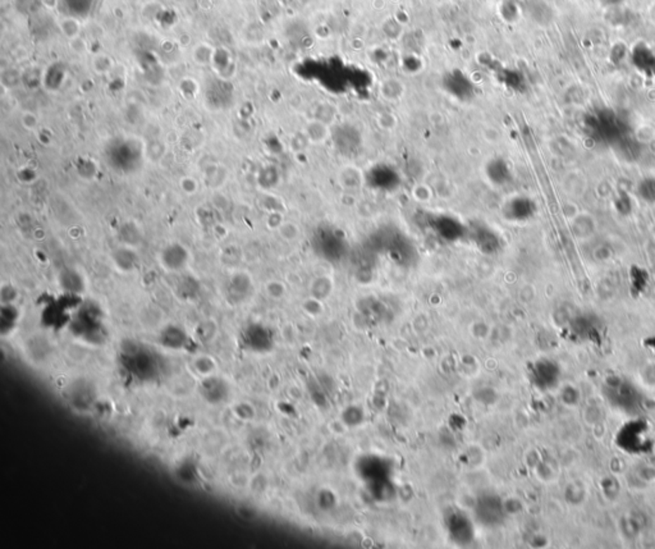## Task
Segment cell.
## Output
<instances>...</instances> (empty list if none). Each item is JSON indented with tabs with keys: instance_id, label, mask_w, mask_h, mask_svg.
Here are the masks:
<instances>
[{
	"instance_id": "cell-4",
	"label": "cell",
	"mask_w": 655,
	"mask_h": 549,
	"mask_svg": "<svg viewBox=\"0 0 655 549\" xmlns=\"http://www.w3.org/2000/svg\"><path fill=\"white\" fill-rule=\"evenodd\" d=\"M604 393L612 402L614 406L623 408V410H631V408H637V392L636 388L630 386L625 380L617 379L614 378L606 383Z\"/></svg>"
},
{
	"instance_id": "cell-17",
	"label": "cell",
	"mask_w": 655,
	"mask_h": 549,
	"mask_svg": "<svg viewBox=\"0 0 655 549\" xmlns=\"http://www.w3.org/2000/svg\"><path fill=\"white\" fill-rule=\"evenodd\" d=\"M17 9L20 13L35 14L42 8V0H15Z\"/></svg>"
},
{
	"instance_id": "cell-12",
	"label": "cell",
	"mask_w": 655,
	"mask_h": 549,
	"mask_svg": "<svg viewBox=\"0 0 655 549\" xmlns=\"http://www.w3.org/2000/svg\"><path fill=\"white\" fill-rule=\"evenodd\" d=\"M59 286L70 295H78L84 292L85 282L82 275L75 269H64L59 274Z\"/></svg>"
},
{
	"instance_id": "cell-6",
	"label": "cell",
	"mask_w": 655,
	"mask_h": 549,
	"mask_svg": "<svg viewBox=\"0 0 655 549\" xmlns=\"http://www.w3.org/2000/svg\"><path fill=\"white\" fill-rule=\"evenodd\" d=\"M159 261L164 270L170 273H178L187 267L190 261V253L182 244L172 242L163 248L159 255Z\"/></svg>"
},
{
	"instance_id": "cell-9",
	"label": "cell",
	"mask_w": 655,
	"mask_h": 549,
	"mask_svg": "<svg viewBox=\"0 0 655 549\" xmlns=\"http://www.w3.org/2000/svg\"><path fill=\"white\" fill-rule=\"evenodd\" d=\"M241 342L248 350L255 352L267 351L269 348L268 332L257 324H251L241 334Z\"/></svg>"
},
{
	"instance_id": "cell-22",
	"label": "cell",
	"mask_w": 655,
	"mask_h": 549,
	"mask_svg": "<svg viewBox=\"0 0 655 549\" xmlns=\"http://www.w3.org/2000/svg\"><path fill=\"white\" fill-rule=\"evenodd\" d=\"M587 324H589L587 323V320H586V319L584 317L585 328H587ZM587 334H589V329H585V336H587Z\"/></svg>"
},
{
	"instance_id": "cell-5",
	"label": "cell",
	"mask_w": 655,
	"mask_h": 549,
	"mask_svg": "<svg viewBox=\"0 0 655 549\" xmlns=\"http://www.w3.org/2000/svg\"><path fill=\"white\" fill-rule=\"evenodd\" d=\"M198 392L206 403L218 406L229 398L231 388H229L228 381L223 378L209 375V377H204V379L200 383Z\"/></svg>"
},
{
	"instance_id": "cell-15",
	"label": "cell",
	"mask_w": 655,
	"mask_h": 549,
	"mask_svg": "<svg viewBox=\"0 0 655 549\" xmlns=\"http://www.w3.org/2000/svg\"><path fill=\"white\" fill-rule=\"evenodd\" d=\"M193 367H195L196 373L200 374V375L209 377V375H214V373H215L217 364L210 356H198V359H195V361H193Z\"/></svg>"
},
{
	"instance_id": "cell-2",
	"label": "cell",
	"mask_w": 655,
	"mask_h": 549,
	"mask_svg": "<svg viewBox=\"0 0 655 549\" xmlns=\"http://www.w3.org/2000/svg\"><path fill=\"white\" fill-rule=\"evenodd\" d=\"M106 154V162L120 173L136 172L144 162V148L136 139H115L108 145Z\"/></svg>"
},
{
	"instance_id": "cell-21",
	"label": "cell",
	"mask_w": 655,
	"mask_h": 549,
	"mask_svg": "<svg viewBox=\"0 0 655 549\" xmlns=\"http://www.w3.org/2000/svg\"><path fill=\"white\" fill-rule=\"evenodd\" d=\"M267 291H268L269 295L274 298H278L281 297L284 294V287L279 282H269L268 286H267Z\"/></svg>"
},
{
	"instance_id": "cell-1",
	"label": "cell",
	"mask_w": 655,
	"mask_h": 549,
	"mask_svg": "<svg viewBox=\"0 0 655 549\" xmlns=\"http://www.w3.org/2000/svg\"><path fill=\"white\" fill-rule=\"evenodd\" d=\"M120 365L137 381H153L160 374V359L134 341H125L120 346Z\"/></svg>"
},
{
	"instance_id": "cell-19",
	"label": "cell",
	"mask_w": 655,
	"mask_h": 549,
	"mask_svg": "<svg viewBox=\"0 0 655 549\" xmlns=\"http://www.w3.org/2000/svg\"><path fill=\"white\" fill-rule=\"evenodd\" d=\"M50 72L53 73V78H46V84L50 90H57L58 87L62 84L59 82V80L63 82L64 70H62V67L54 65L50 68Z\"/></svg>"
},
{
	"instance_id": "cell-8",
	"label": "cell",
	"mask_w": 655,
	"mask_h": 549,
	"mask_svg": "<svg viewBox=\"0 0 655 549\" xmlns=\"http://www.w3.org/2000/svg\"><path fill=\"white\" fill-rule=\"evenodd\" d=\"M205 96H206L208 104L212 106V108H215V109L226 108L232 101V86L226 81L214 80L212 82L208 84Z\"/></svg>"
},
{
	"instance_id": "cell-13",
	"label": "cell",
	"mask_w": 655,
	"mask_h": 549,
	"mask_svg": "<svg viewBox=\"0 0 655 549\" xmlns=\"http://www.w3.org/2000/svg\"><path fill=\"white\" fill-rule=\"evenodd\" d=\"M64 12L75 18H86L91 14L96 0H59Z\"/></svg>"
},
{
	"instance_id": "cell-11",
	"label": "cell",
	"mask_w": 655,
	"mask_h": 549,
	"mask_svg": "<svg viewBox=\"0 0 655 549\" xmlns=\"http://www.w3.org/2000/svg\"><path fill=\"white\" fill-rule=\"evenodd\" d=\"M112 260L117 269L123 273H129L139 265V256L131 246H122L117 248L112 255Z\"/></svg>"
},
{
	"instance_id": "cell-20",
	"label": "cell",
	"mask_w": 655,
	"mask_h": 549,
	"mask_svg": "<svg viewBox=\"0 0 655 549\" xmlns=\"http://www.w3.org/2000/svg\"><path fill=\"white\" fill-rule=\"evenodd\" d=\"M279 234L281 237H283L287 241H292V239H297L298 234H300V229L296 225L293 223H282L279 225Z\"/></svg>"
},
{
	"instance_id": "cell-14",
	"label": "cell",
	"mask_w": 655,
	"mask_h": 549,
	"mask_svg": "<svg viewBox=\"0 0 655 549\" xmlns=\"http://www.w3.org/2000/svg\"><path fill=\"white\" fill-rule=\"evenodd\" d=\"M200 284L193 277H184L177 284V294L184 300H192L198 296Z\"/></svg>"
},
{
	"instance_id": "cell-10",
	"label": "cell",
	"mask_w": 655,
	"mask_h": 549,
	"mask_svg": "<svg viewBox=\"0 0 655 549\" xmlns=\"http://www.w3.org/2000/svg\"><path fill=\"white\" fill-rule=\"evenodd\" d=\"M159 343L164 348L170 350V351H179L184 350L186 343L189 341V336L182 327L176 325V324H170L164 327L158 338Z\"/></svg>"
},
{
	"instance_id": "cell-7",
	"label": "cell",
	"mask_w": 655,
	"mask_h": 549,
	"mask_svg": "<svg viewBox=\"0 0 655 549\" xmlns=\"http://www.w3.org/2000/svg\"><path fill=\"white\" fill-rule=\"evenodd\" d=\"M253 292V281L248 274L239 272L228 279L224 289L227 301L231 305H241L245 303Z\"/></svg>"
},
{
	"instance_id": "cell-3",
	"label": "cell",
	"mask_w": 655,
	"mask_h": 549,
	"mask_svg": "<svg viewBox=\"0 0 655 549\" xmlns=\"http://www.w3.org/2000/svg\"><path fill=\"white\" fill-rule=\"evenodd\" d=\"M71 327L76 336L94 342L96 338L100 337V333L103 329L99 311L92 305H87L84 309L81 308L75 320L72 322Z\"/></svg>"
},
{
	"instance_id": "cell-18",
	"label": "cell",
	"mask_w": 655,
	"mask_h": 549,
	"mask_svg": "<svg viewBox=\"0 0 655 549\" xmlns=\"http://www.w3.org/2000/svg\"><path fill=\"white\" fill-rule=\"evenodd\" d=\"M234 414L241 420H251L254 417V408L246 402H240L234 406Z\"/></svg>"
},
{
	"instance_id": "cell-16",
	"label": "cell",
	"mask_w": 655,
	"mask_h": 549,
	"mask_svg": "<svg viewBox=\"0 0 655 549\" xmlns=\"http://www.w3.org/2000/svg\"><path fill=\"white\" fill-rule=\"evenodd\" d=\"M639 195L647 203H655V178H645L639 184Z\"/></svg>"
}]
</instances>
